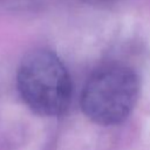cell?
Segmentation results:
<instances>
[{
  "mask_svg": "<svg viewBox=\"0 0 150 150\" xmlns=\"http://www.w3.org/2000/svg\"><path fill=\"white\" fill-rule=\"evenodd\" d=\"M139 80L130 67L109 62L96 68L81 96L83 112L95 123L111 125L125 120L136 105Z\"/></svg>",
  "mask_w": 150,
  "mask_h": 150,
  "instance_id": "obj_2",
  "label": "cell"
},
{
  "mask_svg": "<svg viewBox=\"0 0 150 150\" xmlns=\"http://www.w3.org/2000/svg\"><path fill=\"white\" fill-rule=\"evenodd\" d=\"M16 82L32 110L42 116L63 114L71 100V81L60 57L48 49H35L21 61Z\"/></svg>",
  "mask_w": 150,
  "mask_h": 150,
  "instance_id": "obj_1",
  "label": "cell"
}]
</instances>
